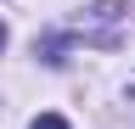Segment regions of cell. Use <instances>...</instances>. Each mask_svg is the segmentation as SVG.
<instances>
[{"label": "cell", "instance_id": "cell-1", "mask_svg": "<svg viewBox=\"0 0 135 129\" xmlns=\"http://www.w3.org/2000/svg\"><path fill=\"white\" fill-rule=\"evenodd\" d=\"M28 129H68V118H56V112H40V118H34Z\"/></svg>", "mask_w": 135, "mask_h": 129}, {"label": "cell", "instance_id": "cell-2", "mask_svg": "<svg viewBox=\"0 0 135 129\" xmlns=\"http://www.w3.org/2000/svg\"><path fill=\"white\" fill-rule=\"evenodd\" d=\"M0 51H6V28H0Z\"/></svg>", "mask_w": 135, "mask_h": 129}, {"label": "cell", "instance_id": "cell-3", "mask_svg": "<svg viewBox=\"0 0 135 129\" xmlns=\"http://www.w3.org/2000/svg\"><path fill=\"white\" fill-rule=\"evenodd\" d=\"M129 95H135V84H129Z\"/></svg>", "mask_w": 135, "mask_h": 129}]
</instances>
